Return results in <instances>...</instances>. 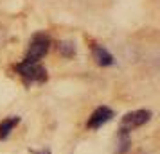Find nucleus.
I'll return each instance as SVG.
<instances>
[{"label":"nucleus","instance_id":"obj_1","mask_svg":"<svg viewBox=\"0 0 160 154\" xmlns=\"http://www.w3.org/2000/svg\"><path fill=\"white\" fill-rule=\"evenodd\" d=\"M51 49V38L47 36L45 32H38L31 38L29 41V49L25 52V63H40V59L43 58L45 54Z\"/></svg>","mask_w":160,"mask_h":154},{"label":"nucleus","instance_id":"obj_2","mask_svg":"<svg viewBox=\"0 0 160 154\" xmlns=\"http://www.w3.org/2000/svg\"><path fill=\"white\" fill-rule=\"evenodd\" d=\"M15 72L22 77L27 84H34V82H45L47 81V70L40 63H18L15 66Z\"/></svg>","mask_w":160,"mask_h":154},{"label":"nucleus","instance_id":"obj_3","mask_svg":"<svg viewBox=\"0 0 160 154\" xmlns=\"http://www.w3.org/2000/svg\"><path fill=\"white\" fill-rule=\"evenodd\" d=\"M151 111L149 110H137V111H130L126 113L121 120V131L119 133H126L130 134L131 131H135L137 127H142L144 124H148L151 120Z\"/></svg>","mask_w":160,"mask_h":154},{"label":"nucleus","instance_id":"obj_4","mask_svg":"<svg viewBox=\"0 0 160 154\" xmlns=\"http://www.w3.org/2000/svg\"><path fill=\"white\" fill-rule=\"evenodd\" d=\"M112 117H113V111L110 110L108 106H101V108H97V110L90 115L87 125L90 127V129H99L101 125H104L106 122H110Z\"/></svg>","mask_w":160,"mask_h":154},{"label":"nucleus","instance_id":"obj_5","mask_svg":"<svg viewBox=\"0 0 160 154\" xmlns=\"http://www.w3.org/2000/svg\"><path fill=\"white\" fill-rule=\"evenodd\" d=\"M92 56H94L95 63L99 66H112L115 63L112 52H110L106 47H102V45H99V43H92Z\"/></svg>","mask_w":160,"mask_h":154},{"label":"nucleus","instance_id":"obj_6","mask_svg":"<svg viewBox=\"0 0 160 154\" xmlns=\"http://www.w3.org/2000/svg\"><path fill=\"white\" fill-rule=\"evenodd\" d=\"M20 122V118L18 117H9L6 120H2V124H0V140H6L11 134V131L15 129L16 125Z\"/></svg>","mask_w":160,"mask_h":154},{"label":"nucleus","instance_id":"obj_7","mask_svg":"<svg viewBox=\"0 0 160 154\" xmlns=\"http://www.w3.org/2000/svg\"><path fill=\"white\" fill-rule=\"evenodd\" d=\"M130 145H131L130 134H126V133H119V136H117L115 154H126L128 151H130Z\"/></svg>","mask_w":160,"mask_h":154},{"label":"nucleus","instance_id":"obj_8","mask_svg":"<svg viewBox=\"0 0 160 154\" xmlns=\"http://www.w3.org/2000/svg\"><path fill=\"white\" fill-rule=\"evenodd\" d=\"M58 50L63 58H74L76 56V43L70 40H63L58 43Z\"/></svg>","mask_w":160,"mask_h":154},{"label":"nucleus","instance_id":"obj_9","mask_svg":"<svg viewBox=\"0 0 160 154\" xmlns=\"http://www.w3.org/2000/svg\"><path fill=\"white\" fill-rule=\"evenodd\" d=\"M34 154H49V151H42V152H34Z\"/></svg>","mask_w":160,"mask_h":154}]
</instances>
